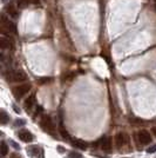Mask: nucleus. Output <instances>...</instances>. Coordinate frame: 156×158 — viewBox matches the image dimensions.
<instances>
[{"mask_svg": "<svg viewBox=\"0 0 156 158\" xmlns=\"http://www.w3.org/2000/svg\"><path fill=\"white\" fill-rule=\"evenodd\" d=\"M0 28L2 33H17V26L14 25L12 21L7 19L5 14H1L0 19Z\"/></svg>", "mask_w": 156, "mask_h": 158, "instance_id": "nucleus-1", "label": "nucleus"}, {"mask_svg": "<svg viewBox=\"0 0 156 158\" xmlns=\"http://www.w3.org/2000/svg\"><path fill=\"white\" fill-rule=\"evenodd\" d=\"M6 79L8 81H25L27 79L26 73L21 70L18 71H8L6 73Z\"/></svg>", "mask_w": 156, "mask_h": 158, "instance_id": "nucleus-2", "label": "nucleus"}, {"mask_svg": "<svg viewBox=\"0 0 156 158\" xmlns=\"http://www.w3.org/2000/svg\"><path fill=\"white\" fill-rule=\"evenodd\" d=\"M31 90V85L29 84H24V85H19L18 87H15L13 90L14 97L17 99H20L21 97H24L28 91Z\"/></svg>", "mask_w": 156, "mask_h": 158, "instance_id": "nucleus-3", "label": "nucleus"}, {"mask_svg": "<svg viewBox=\"0 0 156 158\" xmlns=\"http://www.w3.org/2000/svg\"><path fill=\"white\" fill-rule=\"evenodd\" d=\"M40 125L47 132H53V130H54V125H53L52 123V119H51V117H48V116L42 117L41 122H40Z\"/></svg>", "mask_w": 156, "mask_h": 158, "instance_id": "nucleus-4", "label": "nucleus"}, {"mask_svg": "<svg viewBox=\"0 0 156 158\" xmlns=\"http://www.w3.org/2000/svg\"><path fill=\"white\" fill-rule=\"evenodd\" d=\"M137 138L141 144H149L151 142V136L147 130H140L137 133Z\"/></svg>", "mask_w": 156, "mask_h": 158, "instance_id": "nucleus-5", "label": "nucleus"}, {"mask_svg": "<svg viewBox=\"0 0 156 158\" xmlns=\"http://www.w3.org/2000/svg\"><path fill=\"white\" fill-rule=\"evenodd\" d=\"M115 143L119 148H121V146H123L128 143V136L123 133V132H119L116 133V136H115Z\"/></svg>", "mask_w": 156, "mask_h": 158, "instance_id": "nucleus-6", "label": "nucleus"}, {"mask_svg": "<svg viewBox=\"0 0 156 158\" xmlns=\"http://www.w3.org/2000/svg\"><path fill=\"white\" fill-rule=\"evenodd\" d=\"M18 136H19V138L21 139L22 142H25V143H29V142L33 140V135L29 131H26V130L20 131L19 133H18Z\"/></svg>", "mask_w": 156, "mask_h": 158, "instance_id": "nucleus-7", "label": "nucleus"}, {"mask_svg": "<svg viewBox=\"0 0 156 158\" xmlns=\"http://www.w3.org/2000/svg\"><path fill=\"white\" fill-rule=\"evenodd\" d=\"M100 143H101V148H102V150H103V151H111V140L109 137H106V136H104L103 138L100 140Z\"/></svg>", "mask_w": 156, "mask_h": 158, "instance_id": "nucleus-8", "label": "nucleus"}, {"mask_svg": "<svg viewBox=\"0 0 156 158\" xmlns=\"http://www.w3.org/2000/svg\"><path fill=\"white\" fill-rule=\"evenodd\" d=\"M34 104H35V96L32 94V96H29V97L25 100V109H26L27 111H31Z\"/></svg>", "mask_w": 156, "mask_h": 158, "instance_id": "nucleus-9", "label": "nucleus"}, {"mask_svg": "<svg viewBox=\"0 0 156 158\" xmlns=\"http://www.w3.org/2000/svg\"><path fill=\"white\" fill-rule=\"evenodd\" d=\"M6 12L7 14L10 15V17H12V18H18V11L15 10V7L13 6V5H10V6L6 7Z\"/></svg>", "mask_w": 156, "mask_h": 158, "instance_id": "nucleus-10", "label": "nucleus"}, {"mask_svg": "<svg viewBox=\"0 0 156 158\" xmlns=\"http://www.w3.org/2000/svg\"><path fill=\"white\" fill-rule=\"evenodd\" d=\"M72 143L74 146H76L79 149H81V150H86L87 149V145H86L85 142H82V140H79V139H72Z\"/></svg>", "mask_w": 156, "mask_h": 158, "instance_id": "nucleus-11", "label": "nucleus"}, {"mask_svg": "<svg viewBox=\"0 0 156 158\" xmlns=\"http://www.w3.org/2000/svg\"><path fill=\"white\" fill-rule=\"evenodd\" d=\"M0 47H1L2 50L10 48V47H11V41H10V39H7V38H5V37H2V38L0 39Z\"/></svg>", "mask_w": 156, "mask_h": 158, "instance_id": "nucleus-12", "label": "nucleus"}, {"mask_svg": "<svg viewBox=\"0 0 156 158\" xmlns=\"http://www.w3.org/2000/svg\"><path fill=\"white\" fill-rule=\"evenodd\" d=\"M8 120H10L8 114L2 110V111L0 112V123H1L2 125H5V124H7V122H8Z\"/></svg>", "mask_w": 156, "mask_h": 158, "instance_id": "nucleus-13", "label": "nucleus"}, {"mask_svg": "<svg viewBox=\"0 0 156 158\" xmlns=\"http://www.w3.org/2000/svg\"><path fill=\"white\" fill-rule=\"evenodd\" d=\"M27 151H31L33 155H35V156H39V153H41V155H42V150H41V149H39L38 146H31L29 149H27Z\"/></svg>", "mask_w": 156, "mask_h": 158, "instance_id": "nucleus-14", "label": "nucleus"}, {"mask_svg": "<svg viewBox=\"0 0 156 158\" xmlns=\"http://www.w3.org/2000/svg\"><path fill=\"white\" fill-rule=\"evenodd\" d=\"M29 5V0H18V7L19 8H26Z\"/></svg>", "mask_w": 156, "mask_h": 158, "instance_id": "nucleus-15", "label": "nucleus"}, {"mask_svg": "<svg viewBox=\"0 0 156 158\" xmlns=\"http://www.w3.org/2000/svg\"><path fill=\"white\" fill-rule=\"evenodd\" d=\"M7 151H8V149H7L6 143L5 142H1V156H6Z\"/></svg>", "mask_w": 156, "mask_h": 158, "instance_id": "nucleus-16", "label": "nucleus"}, {"mask_svg": "<svg viewBox=\"0 0 156 158\" xmlns=\"http://www.w3.org/2000/svg\"><path fill=\"white\" fill-rule=\"evenodd\" d=\"M60 132H61V135H62V137L65 139H69V135H68V132L65 131V129L62 127V125H61V127H60Z\"/></svg>", "mask_w": 156, "mask_h": 158, "instance_id": "nucleus-17", "label": "nucleus"}, {"mask_svg": "<svg viewBox=\"0 0 156 158\" xmlns=\"http://www.w3.org/2000/svg\"><path fill=\"white\" fill-rule=\"evenodd\" d=\"M25 124H26V122L24 119H17L14 122V126H24Z\"/></svg>", "mask_w": 156, "mask_h": 158, "instance_id": "nucleus-18", "label": "nucleus"}, {"mask_svg": "<svg viewBox=\"0 0 156 158\" xmlns=\"http://www.w3.org/2000/svg\"><path fill=\"white\" fill-rule=\"evenodd\" d=\"M69 158H82V155L79 153V152L72 151L71 153H69Z\"/></svg>", "mask_w": 156, "mask_h": 158, "instance_id": "nucleus-19", "label": "nucleus"}, {"mask_svg": "<svg viewBox=\"0 0 156 158\" xmlns=\"http://www.w3.org/2000/svg\"><path fill=\"white\" fill-rule=\"evenodd\" d=\"M147 152H148V153H154V152H156V144L149 146V148L147 149Z\"/></svg>", "mask_w": 156, "mask_h": 158, "instance_id": "nucleus-20", "label": "nucleus"}, {"mask_svg": "<svg viewBox=\"0 0 156 158\" xmlns=\"http://www.w3.org/2000/svg\"><path fill=\"white\" fill-rule=\"evenodd\" d=\"M41 112H42V107H41V106L39 105V106H38V109L35 110V113H34V118H35V117H37L38 114H40Z\"/></svg>", "mask_w": 156, "mask_h": 158, "instance_id": "nucleus-21", "label": "nucleus"}, {"mask_svg": "<svg viewBox=\"0 0 156 158\" xmlns=\"http://www.w3.org/2000/svg\"><path fill=\"white\" fill-rule=\"evenodd\" d=\"M48 81H51V78H40L39 79L40 84H45V83H48Z\"/></svg>", "mask_w": 156, "mask_h": 158, "instance_id": "nucleus-22", "label": "nucleus"}, {"mask_svg": "<svg viewBox=\"0 0 156 158\" xmlns=\"http://www.w3.org/2000/svg\"><path fill=\"white\" fill-rule=\"evenodd\" d=\"M10 144H12V146H13L14 149H17V150H18V149H20V148H19V145L17 144V143H15L14 140H12V139L10 140Z\"/></svg>", "mask_w": 156, "mask_h": 158, "instance_id": "nucleus-23", "label": "nucleus"}, {"mask_svg": "<svg viewBox=\"0 0 156 158\" xmlns=\"http://www.w3.org/2000/svg\"><path fill=\"white\" fill-rule=\"evenodd\" d=\"M13 110L17 112V113H20V109H18V106L17 105H13Z\"/></svg>", "mask_w": 156, "mask_h": 158, "instance_id": "nucleus-24", "label": "nucleus"}, {"mask_svg": "<svg viewBox=\"0 0 156 158\" xmlns=\"http://www.w3.org/2000/svg\"><path fill=\"white\" fill-rule=\"evenodd\" d=\"M153 133H154V136H156V127L153 129Z\"/></svg>", "mask_w": 156, "mask_h": 158, "instance_id": "nucleus-25", "label": "nucleus"}, {"mask_svg": "<svg viewBox=\"0 0 156 158\" xmlns=\"http://www.w3.org/2000/svg\"><path fill=\"white\" fill-rule=\"evenodd\" d=\"M33 1H34L35 4H38V2H39V0H33Z\"/></svg>", "mask_w": 156, "mask_h": 158, "instance_id": "nucleus-26", "label": "nucleus"}, {"mask_svg": "<svg viewBox=\"0 0 156 158\" xmlns=\"http://www.w3.org/2000/svg\"><path fill=\"white\" fill-rule=\"evenodd\" d=\"M7 1H8V0H2V2H7Z\"/></svg>", "mask_w": 156, "mask_h": 158, "instance_id": "nucleus-27", "label": "nucleus"}]
</instances>
